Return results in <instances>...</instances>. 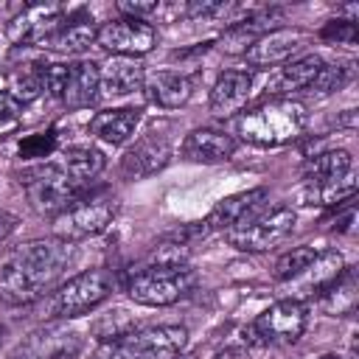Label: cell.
<instances>
[{
	"mask_svg": "<svg viewBox=\"0 0 359 359\" xmlns=\"http://www.w3.org/2000/svg\"><path fill=\"white\" fill-rule=\"evenodd\" d=\"M73 244L62 238H36L14 250L0 269V300L11 306L42 297L67 269Z\"/></svg>",
	"mask_w": 359,
	"mask_h": 359,
	"instance_id": "obj_1",
	"label": "cell"
},
{
	"mask_svg": "<svg viewBox=\"0 0 359 359\" xmlns=\"http://www.w3.org/2000/svg\"><path fill=\"white\" fill-rule=\"evenodd\" d=\"M306 107L292 98H266L238 115L236 132L252 146H280L303 135Z\"/></svg>",
	"mask_w": 359,
	"mask_h": 359,
	"instance_id": "obj_2",
	"label": "cell"
},
{
	"mask_svg": "<svg viewBox=\"0 0 359 359\" xmlns=\"http://www.w3.org/2000/svg\"><path fill=\"white\" fill-rule=\"evenodd\" d=\"M188 342L185 325H154L104 342L93 359H174Z\"/></svg>",
	"mask_w": 359,
	"mask_h": 359,
	"instance_id": "obj_3",
	"label": "cell"
},
{
	"mask_svg": "<svg viewBox=\"0 0 359 359\" xmlns=\"http://www.w3.org/2000/svg\"><path fill=\"white\" fill-rule=\"evenodd\" d=\"M306 180H309V199L320 205H334L356 191L353 180V157L345 149L323 151L314 154L306 165Z\"/></svg>",
	"mask_w": 359,
	"mask_h": 359,
	"instance_id": "obj_4",
	"label": "cell"
},
{
	"mask_svg": "<svg viewBox=\"0 0 359 359\" xmlns=\"http://www.w3.org/2000/svg\"><path fill=\"white\" fill-rule=\"evenodd\" d=\"M20 182L25 185V194H28L34 210H39V213L59 216L62 210H67L73 202H79L84 196V185H79L56 163H45V165L25 171Z\"/></svg>",
	"mask_w": 359,
	"mask_h": 359,
	"instance_id": "obj_5",
	"label": "cell"
},
{
	"mask_svg": "<svg viewBox=\"0 0 359 359\" xmlns=\"http://www.w3.org/2000/svg\"><path fill=\"white\" fill-rule=\"evenodd\" d=\"M196 278L182 264H157L129 280V297L140 306H171L194 289Z\"/></svg>",
	"mask_w": 359,
	"mask_h": 359,
	"instance_id": "obj_6",
	"label": "cell"
},
{
	"mask_svg": "<svg viewBox=\"0 0 359 359\" xmlns=\"http://www.w3.org/2000/svg\"><path fill=\"white\" fill-rule=\"evenodd\" d=\"M118 213V202L109 194H93L73 202L67 210L53 216V238L62 241H81L109 227V222Z\"/></svg>",
	"mask_w": 359,
	"mask_h": 359,
	"instance_id": "obj_7",
	"label": "cell"
},
{
	"mask_svg": "<svg viewBox=\"0 0 359 359\" xmlns=\"http://www.w3.org/2000/svg\"><path fill=\"white\" fill-rule=\"evenodd\" d=\"M294 222H297V216H294L292 208H275V210H266V213H255L247 222L224 230V238L236 250L266 252L294 230Z\"/></svg>",
	"mask_w": 359,
	"mask_h": 359,
	"instance_id": "obj_8",
	"label": "cell"
},
{
	"mask_svg": "<svg viewBox=\"0 0 359 359\" xmlns=\"http://www.w3.org/2000/svg\"><path fill=\"white\" fill-rule=\"evenodd\" d=\"M112 292V278L107 269H87L73 275L53 294V311L59 317H81L98 303H104Z\"/></svg>",
	"mask_w": 359,
	"mask_h": 359,
	"instance_id": "obj_9",
	"label": "cell"
},
{
	"mask_svg": "<svg viewBox=\"0 0 359 359\" xmlns=\"http://www.w3.org/2000/svg\"><path fill=\"white\" fill-rule=\"evenodd\" d=\"M306 306L294 297H283L266 311H261L244 334H250L252 342H294L306 331Z\"/></svg>",
	"mask_w": 359,
	"mask_h": 359,
	"instance_id": "obj_10",
	"label": "cell"
},
{
	"mask_svg": "<svg viewBox=\"0 0 359 359\" xmlns=\"http://www.w3.org/2000/svg\"><path fill=\"white\" fill-rule=\"evenodd\" d=\"M154 39H157L154 25L146 20H135V17L109 20L98 28V36H95V42L104 50H109L112 56H126V59L149 53L154 48Z\"/></svg>",
	"mask_w": 359,
	"mask_h": 359,
	"instance_id": "obj_11",
	"label": "cell"
},
{
	"mask_svg": "<svg viewBox=\"0 0 359 359\" xmlns=\"http://www.w3.org/2000/svg\"><path fill=\"white\" fill-rule=\"evenodd\" d=\"M81 351V337L65 325H45L8 356V359H73Z\"/></svg>",
	"mask_w": 359,
	"mask_h": 359,
	"instance_id": "obj_12",
	"label": "cell"
},
{
	"mask_svg": "<svg viewBox=\"0 0 359 359\" xmlns=\"http://www.w3.org/2000/svg\"><path fill=\"white\" fill-rule=\"evenodd\" d=\"M309 34L300 28H272L261 39L252 42V48L244 53L252 67H275L289 62L294 53H300L309 45Z\"/></svg>",
	"mask_w": 359,
	"mask_h": 359,
	"instance_id": "obj_13",
	"label": "cell"
},
{
	"mask_svg": "<svg viewBox=\"0 0 359 359\" xmlns=\"http://www.w3.org/2000/svg\"><path fill=\"white\" fill-rule=\"evenodd\" d=\"M65 8L59 3H36V6H25L6 28V36L14 45H28V42H42L48 34H53L62 22Z\"/></svg>",
	"mask_w": 359,
	"mask_h": 359,
	"instance_id": "obj_14",
	"label": "cell"
},
{
	"mask_svg": "<svg viewBox=\"0 0 359 359\" xmlns=\"http://www.w3.org/2000/svg\"><path fill=\"white\" fill-rule=\"evenodd\" d=\"M266 188H250L233 196H224L222 202H216V208L208 213L205 219V230H230L241 222H247L250 216H255L261 210V205L266 202Z\"/></svg>",
	"mask_w": 359,
	"mask_h": 359,
	"instance_id": "obj_15",
	"label": "cell"
},
{
	"mask_svg": "<svg viewBox=\"0 0 359 359\" xmlns=\"http://www.w3.org/2000/svg\"><path fill=\"white\" fill-rule=\"evenodd\" d=\"M250 93H252L250 70H224L210 90V112L216 118H230L244 109Z\"/></svg>",
	"mask_w": 359,
	"mask_h": 359,
	"instance_id": "obj_16",
	"label": "cell"
},
{
	"mask_svg": "<svg viewBox=\"0 0 359 359\" xmlns=\"http://www.w3.org/2000/svg\"><path fill=\"white\" fill-rule=\"evenodd\" d=\"M146 81V70L140 62L126 56H112L104 65H98V90L107 95H129L140 90Z\"/></svg>",
	"mask_w": 359,
	"mask_h": 359,
	"instance_id": "obj_17",
	"label": "cell"
},
{
	"mask_svg": "<svg viewBox=\"0 0 359 359\" xmlns=\"http://www.w3.org/2000/svg\"><path fill=\"white\" fill-rule=\"evenodd\" d=\"M143 90H146V98L151 104H157L163 109H177L191 98L194 81L177 70H157V73L146 76Z\"/></svg>",
	"mask_w": 359,
	"mask_h": 359,
	"instance_id": "obj_18",
	"label": "cell"
},
{
	"mask_svg": "<svg viewBox=\"0 0 359 359\" xmlns=\"http://www.w3.org/2000/svg\"><path fill=\"white\" fill-rule=\"evenodd\" d=\"M236 151V140L219 129H194L182 143V157L191 163H222Z\"/></svg>",
	"mask_w": 359,
	"mask_h": 359,
	"instance_id": "obj_19",
	"label": "cell"
},
{
	"mask_svg": "<svg viewBox=\"0 0 359 359\" xmlns=\"http://www.w3.org/2000/svg\"><path fill=\"white\" fill-rule=\"evenodd\" d=\"M98 101V65L73 62L67 65V81L62 90V104L67 109H84Z\"/></svg>",
	"mask_w": 359,
	"mask_h": 359,
	"instance_id": "obj_20",
	"label": "cell"
},
{
	"mask_svg": "<svg viewBox=\"0 0 359 359\" xmlns=\"http://www.w3.org/2000/svg\"><path fill=\"white\" fill-rule=\"evenodd\" d=\"M323 67H325V62H323L317 53L300 56V59H294V62H286V65L272 76L269 87H272V93H278L280 98H283V95H292V93H300V90L309 93V87L314 84V79L320 76Z\"/></svg>",
	"mask_w": 359,
	"mask_h": 359,
	"instance_id": "obj_21",
	"label": "cell"
},
{
	"mask_svg": "<svg viewBox=\"0 0 359 359\" xmlns=\"http://www.w3.org/2000/svg\"><path fill=\"white\" fill-rule=\"evenodd\" d=\"M280 20V11H258V14H250L247 20H238L233 22L224 36H222V48L227 53H247L252 48L255 39H261L264 34L272 31V25Z\"/></svg>",
	"mask_w": 359,
	"mask_h": 359,
	"instance_id": "obj_22",
	"label": "cell"
},
{
	"mask_svg": "<svg viewBox=\"0 0 359 359\" xmlns=\"http://www.w3.org/2000/svg\"><path fill=\"white\" fill-rule=\"evenodd\" d=\"M168 157H171L168 140L151 135L123 154V174L126 177H149V174L160 171L168 163Z\"/></svg>",
	"mask_w": 359,
	"mask_h": 359,
	"instance_id": "obj_23",
	"label": "cell"
},
{
	"mask_svg": "<svg viewBox=\"0 0 359 359\" xmlns=\"http://www.w3.org/2000/svg\"><path fill=\"white\" fill-rule=\"evenodd\" d=\"M345 269V258L337 250L317 252L314 261L292 280H300V294H323Z\"/></svg>",
	"mask_w": 359,
	"mask_h": 359,
	"instance_id": "obj_24",
	"label": "cell"
},
{
	"mask_svg": "<svg viewBox=\"0 0 359 359\" xmlns=\"http://www.w3.org/2000/svg\"><path fill=\"white\" fill-rule=\"evenodd\" d=\"M140 121V109H132V107H123V109H104L98 115H93L90 121V135H95L98 140L104 143H123L132 137L135 126Z\"/></svg>",
	"mask_w": 359,
	"mask_h": 359,
	"instance_id": "obj_25",
	"label": "cell"
},
{
	"mask_svg": "<svg viewBox=\"0 0 359 359\" xmlns=\"http://www.w3.org/2000/svg\"><path fill=\"white\" fill-rule=\"evenodd\" d=\"M95 36H98V28L93 25V20H73L67 25H59L39 45L59 53H84L95 42Z\"/></svg>",
	"mask_w": 359,
	"mask_h": 359,
	"instance_id": "obj_26",
	"label": "cell"
},
{
	"mask_svg": "<svg viewBox=\"0 0 359 359\" xmlns=\"http://www.w3.org/2000/svg\"><path fill=\"white\" fill-rule=\"evenodd\" d=\"M79 185H87L90 180H95L104 171V154L98 149L90 146H73L65 151V160L59 163Z\"/></svg>",
	"mask_w": 359,
	"mask_h": 359,
	"instance_id": "obj_27",
	"label": "cell"
},
{
	"mask_svg": "<svg viewBox=\"0 0 359 359\" xmlns=\"http://www.w3.org/2000/svg\"><path fill=\"white\" fill-rule=\"evenodd\" d=\"M323 297V309L328 314H348L356 306V272L353 269H342V275L320 294Z\"/></svg>",
	"mask_w": 359,
	"mask_h": 359,
	"instance_id": "obj_28",
	"label": "cell"
},
{
	"mask_svg": "<svg viewBox=\"0 0 359 359\" xmlns=\"http://www.w3.org/2000/svg\"><path fill=\"white\" fill-rule=\"evenodd\" d=\"M132 331H137V317L129 314L126 309H109L93 323V334L101 342H115V339H121Z\"/></svg>",
	"mask_w": 359,
	"mask_h": 359,
	"instance_id": "obj_29",
	"label": "cell"
},
{
	"mask_svg": "<svg viewBox=\"0 0 359 359\" xmlns=\"http://www.w3.org/2000/svg\"><path fill=\"white\" fill-rule=\"evenodd\" d=\"M351 79H353V67H351V65H325V67L320 70V76L314 79V84L309 87V93L328 95V93H334V90H342Z\"/></svg>",
	"mask_w": 359,
	"mask_h": 359,
	"instance_id": "obj_30",
	"label": "cell"
},
{
	"mask_svg": "<svg viewBox=\"0 0 359 359\" xmlns=\"http://www.w3.org/2000/svg\"><path fill=\"white\" fill-rule=\"evenodd\" d=\"M314 250L311 247H294V250H289L286 255H280L278 258V264H275V280H292V278H297L311 261H314Z\"/></svg>",
	"mask_w": 359,
	"mask_h": 359,
	"instance_id": "obj_31",
	"label": "cell"
},
{
	"mask_svg": "<svg viewBox=\"0 0 359 359\" xmlns=\"http://www.w3.org/2000/svg\"><path fill=\"white\" fill-rule=\"evenodd\" d=\"M65 81H67V65H45V67H39V84H42L45 95L62 101Z\"/></svg>",
	"mask_w": 359,
	"mask_h": 359,
	"instance_id": "obj_32",
	"label": "cell"
},
{
	"mask_svg": "<svg viewBox=\"0 0 359 359\" xmlns=\"http://www.w3.org/2000/svg\"><path fill=\"white\" fill-rule=\"evenodd\" d=\"M39 93H42V84H39V70H34V73H17V76L11 79V95H14L20 104L34 101Z\"/></svg>",
	"mask_w": 359,
	"mask_h": 359,
	"instance_id": "obj_33",
	"label": "cell"
},
{
	"mask_svg": "<svg viewBox=\"0 0 359 359\" xmlns=\"http://www.w3.org/2000/svg\"><path fill=\"white\" fill-rule=\"evenodd\" d=\"M323 39H337V42L353 45L356 42V25L351 20H334L323 28Z\"/></svg>",
	"mask_w": 359,
	"mask_h": 359,
	"instance_id": "obj_34",
	"label": "cell"
},
{
	"mask_svg": "<svg viewBox=\"0 0 359 359\" xmlns=\"http://www.w3.org/2000/svg\"><path fill=\"white\" fill-rule=\"evenodd\" d=\"M20 109H22V104H20L11 93H0V129H6V126H11V123H17Z\"/></svg>",
	"mask_w": 359,
	"mask_h": 359,
	"instance_id": "obj_35",
	"label": "cell"
},
{
	"mask_svg": "<svg viewBox=\"0 0 359 359\" xmlns=\"http://www.w3.org/2000/svg\"><path fill=\"white\" fill-rule=\"evenodd\" d=\"M118 8L123 11V17H135V20H146L149 14H157L160 11V3H118Z\"/></svg>",
	"mask_w": 359,
	"mask_h": 359,
	"instance_id": "obj_36",
	"label": "cell"
},
{
	"mask_svg": "<svg viewBox=\"0 0 359 359\" xmlns=\"http://www.w3.org/2000/svg\"><path fill=\"white\" fill-rule=\"evenodd\" d=\"M14 227H17V216L8 213V210H0V241H3L6 236H11Z\"/></svg>",
	"mask_w": 359,
	"mask_h": 359,
	"instance_id": "obj_37",
	"label": "cell"
},
{
	"mask_svg": "<svg viewBox=\"0 0 359 359\" xmlns=\"http://www.w3.org/2000/svg\"><path fill=\"white\" fill-rule=\"evenodd\" d=\"M216 359H238V351H222Z\"/></svg>",
	"mask_w": 359,
	"mask_h": 359,
	"instance_id": "obj_38",
	"label": "cell"
},
{
	"mask_svg": "<svg viewBox=\"0 0 359 359\" xmlns=\"http://www.w3.org/2000/svg\"><path fill=\"white\" fill-rule=\"evenodd\" d=\"M174 359H185V356H174Z\"/></svg>",
	"mask_w": 359,
	"mask_h": 359,
	"instance_id": "obj_39",
	"label": "cell"
}]
</instances>
